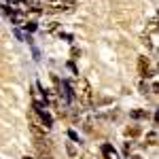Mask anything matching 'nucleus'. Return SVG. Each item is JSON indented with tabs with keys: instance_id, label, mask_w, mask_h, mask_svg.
<instances>
[{
	"instance_id": "obj_1",
	"label": "nucleus",
	"mask_w": 159,
	"mask_h": 159,
	"mask_svg": "<svg viewBox=\"0 0 159 159\" xmlns=\"http://www.w3.org/2000/svg\"><path fill=\"white\" fill-rule=\"evenodd\" d=\"M74 96L79 98V102H81L83 106H91V102H93V91H91V85L87 83L85 79H79V85H76Z\"/></svg>"
},
{
	"instance_id": "obj_2",
	"label": "nucleus",
	"mask_w": 159,
	"mask_h": 159,
	"mask_svg": "<svg viewBox=\"0 0 159 159\" xmlns=\"http://www.w3.org/2000/svg\"><path fill=\"white\" fill-rule=\"evenodd\" d=\"M72 7H74V0H53L43 11L45 13H60V11H70Z\"/></svg>"
},
{
	"instance_id": "obj_9",
	"label": "nucleus",
	"mask_w": 159,
	"mask_h": 159,
	"mask_svg": "<svg viewBox=\"0 0 159 159\" xmlns=\"http://www.w3.org/2000/svg\"><path fill=\"white\" fill-rule=\"evenodd\" d=\"M125 134L129 136V138H134V136L140 134V127H136V125H134V127H127V129H125Z\"/></svg>"
},
{
	"instance_id": "obj_12",
	"label": "nucleus",
	"mask_w": 159,
	"mask_h": 159,
	"mask_svg": "<svg viewBox=\"0 0 159 159\" xmlns=\"http://www.w3.org/2000/svg\"><path fill=\"white\" fill-rule=\"evenodd\" d=\"M127 159H140V157H136V155H134V157H127Z\"/></svg>"
},
{
	"instance_id": "obj_11",
	"label": "nucleus",
	"mask_w": 159,
	"mask_h": 159,
	"mask_svg": "<svg viewBox=\"0 0 159 159\" xmlns=\"http://www.w3.org/2000/svg\"><path fill=\"white\" fill-rule=\"evenodd\" d=\"M0 7H4V9H7V7H9V0H0Z\"/></svg>"
},
{
	"instance_id": "obj_3",
	"label": "nucleus",
	"mask_w": 159,
	"mask_h": 159,
	"mask_svg": "<svg viewBox=\"0 0 159 159\" xmlns=\"http://www.w3.org/2000/svg\"><path fill=\"white\" fill-rule=\"evenodd\" d=\"M138 74H140L142 79L155 76V70H151V60H148L147 55H140V57H138Z\"/></svg>"
},
{
	"instance_id": "obj_4",
	"label": "nucleus",
	"mask_w": 159,
	"mask_h": 159,
	"mask_svg": "<svg viewBox=\"0 0 159 159\" xmlns=\"http://www.w3.org/2000/svg\"><path fill=\"white\" fill-rule=\"evenodd\" d=\"M11 19H13V21H15L17 25H28V15H25V13L13 11V13H11Z\"/></svg>"
},
{
	"instance_id": "obj_7",
	"label": "nucleus",
	"mask_w": 159,
	"mask_h": 159,
	"mask_svg": "<svg viewBox=\"0 0 159 159\" xmlns=\"http://www.w3.org/2000/svg\"><path fill=\"white\" fill-rule=\"evenodd\" d=\"M147 144L148 147H155V144H157V132H155V129L147 134Z\"/></svg>"
},
{
	"instance_id": "obj_6",
	"label": "nucleus",
	"mask_w": 159,
	"mask_h": 159,
	"mask_svg": "<svg viewBox=\"0 0 159 159\" xmlns=\"http://www.w3.org/2000/svg\"><path fill=\"white\" fill-rule=\"evenodd\" d=\"M129 117H132V119H148V112L147 110H132Z\"/></svg>"
},
{
	"instance_id": "obj_5",
	"label": "nucleus",
	"mask_w": 159,
	"mask_h": 159,
	"mask_svg": "<svg viewBox=\"0 0 159 159\" xmlns=\"http://www.w3.org/2000/svg\"><path fill=\"white\" fill-rule=\"evenodd\" d=\"M102 155H104V159H115V148L110 144H104L102 147Z\"/></svg>"
},
{
	"instance_id": "obj_8",
	"label": "nucleus",
	"mask_w": 159,
	"mask_h": 159,
	"mask_svg": "<svg viewBox=\"0 0 159 159\" xmlns=\"http://www.w3.org/2000/svg\"><path fill=\"white\" fill-rule=\"evenodd\" d=\"M148 32L155 36L157 34V17H151V21H148Z\"/></svg>"
},
{
	"instance_id": "obj_10",
	"label": "nucleus",
	"mask_w": 159,
	"mask_h": 159,
	"mask_svg": "<svg viewBox=\"0 0 159 159\" xmlns=\"http://www.w3.org/2000/svg\"><path fill=\"white\" fill-rule=\"evenodd\" d=\"M140 91H142V93H148V91H151V87H148L147 81H142V83H140Z\"/></svg>"
}]
</instances>
